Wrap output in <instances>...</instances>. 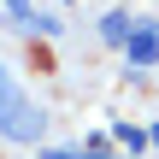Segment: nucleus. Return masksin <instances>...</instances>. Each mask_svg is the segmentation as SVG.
Segmentation results:
<instances>
[{
	"label": "nucleus",
	"instance_id": "1",
	"mask_svg": "<svg viewBox=\"0 0 159 159\" xmlns=\"http://www.w3.org/2000/svg\"><path fill=\"white\" fill-rule=\"evenodd\" d=\"M41 130H47V112L18 89V77L0 65V136L6 142H18V148H30V142H41Z\"/></svg>",
	"mask_w": 159,
	"mask_h": 159
},
{
	"label": "nucleus",
	"instance_id": "2",
	"mask_svg": "<svg viewBox=\"0 0 159 159\" xmlns=\"http://www.w3.org/2000/svg\"><path fill=\"white\" fill-rule=\"evenodd\" d=\"M159 59V30L153 24H136L130 30V65H153Z\"/></svg>",
	"mask_w": 159,
	"mask_h": 159
},
{
	"label": "nucleus",
	"instance_id": "3",
	"mask_svg": "<svg viewBox=\"0 0 159 159\" xmlns=\"http://www.w3.org/2000/svg\"><path fill=\"white\" fill-rule=\"evenodd\" d=\"M106 41H124L130 47V18L124 12H106Z\"/></svg>",
	"mask_w": 159,
	"mask_h": 159
},
{
	"label": "nucleus",
	"instance_id": "4",
	"mask_svg": "<svg viewBox=\"0 0 159 159\" xmlns=\"http://www.w3.org/2000/svg\"><path fill=\"white\" fill-rule=\"evenodd\" d=\"M118 142H124V148H130V153H136V148H142V142H148V136H142V130H130V124H118Z\"/></svg>",
	"mask_w": 159,
	"mask_h": 159
},
{
	"label": "nucleus",
	"instance_id": "5",
	"mask_svg": "<svg viewBox=\"0 0 159 159\" xmlns=\"http://www.w3.org/2000/svg\"><path fill=\"white\" fill-rule=\"evenodd\" d=\"M6 6H12V18H24V24H30V0H6Z\"/></svg>",
	"mask_w": 159,
	"mask_h": 159
},
{
	"label": "nucleus",
	"instance_id": "6",
	"mask_svg": "<svg viewBox=\"0 0 159 159\" xmlns=\"http://www.w3.org/2000/svg\"><path fill=\"white\" fill-rule=\"evenodd\" d=\"M148 142H153V148H159V124H153V136H148Z\"/></svg>",
	"mask_w": 159,
	"mask_h": 159
},
{
	"label": "nucleus",
	"instance_id": "7",
	"mask_svg": "<svg viewBox=\"0 0 159 159\" xmlns=\"http://www.w3.org/2000/svg\"><path fill=\"white\" fill-rule=\"evenodd\" d=\"M47 159H77V153H47Z\"/></svg>",
	"mask_w": 159,
	"mask_h": 159
}]
</instances>
